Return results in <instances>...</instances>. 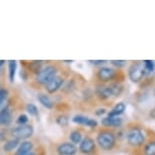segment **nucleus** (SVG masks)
Segmentation results:
<instances>
[{
  "label": "nucleus",
  "instance_id": "f704fd0d",
  "mask_svg": "<svg viewBox=\"0 0 155 155\" xmlns=\"http://www.w3.org/2000/svg\"><path fill=\"white\" fill-rule=\"evenodd\" d=\"M0 89H1V88H0Z\"/></svg>",
  "mask_w": 155,
  "mask_h": 155
},
{
  "label": "nucleus",
  "instance_id": "20e7f679",
  "mask_svg": "<svg viewBox=\"0 0 155 155\" xmlns=\"http://www.w3.org/2000/svg\"><path fill=\"white\" fill-rule=\"evenodd\" d=\"M145 75L144 65L142 63L133 64L129 69V77L133 82H139Z\"/></svg>",
  "mask_w": 155,
  "mask_h": 155
},
{
  "label": "nucleus",
  "instance_id": "5701e85b",
  "mask_svg": "<svg viewBox=\"0 0 155 155\" xmlns=\"http://www.w3.org/2000/svg\"><path fill=\"white\" fill-rule=\"evenodd\" d=\"M27 112L31 116H38V107L34 104H27Z\"/></svg>",
  "mask_w": 155,
  "mask_h": 155
},
{
  "label": "nucleus",
  "instance_id": "2f4dec72",
  "mask_svg": "<svg viewBox=\"0 0 155 155\" xmlns=\"http://www.w3.org/2000/svg\"><path fill=\"white\" fill-rule=\"evenodd\" d=\"M98 113H96L97 115H101V114H104L106 113V110H97Z\"/></svg>",
  "mask_w": 155,
  "mask_h": 155
},
{
  "label": "nucleus",
  "instance_id": "9b49d317",
  "mask_svg": "<svg viewBox=\"0 0 155 155\" xmlns=\"http://www.w3.org/2000/svg\"><path fill=\"white\" fill-rule=\"evenodd\" d=\"M102 125L107 126V127H119L122 125L123 120L120 117H110L107 116L101 121Z\"/></svg>",
  "mask_w": 155,
  "mask_h": 155
},
{
  "label": "nucleus",
  "instance_id": "7ed1b4c3",
  "mask_svg": "<svg viewBox=\"0 0 155 155\" xmlns=\"http://www.w3.org/2000/svg\"><path fill=\"white\" fill-rule=\"evenodd\" d=\"M97 143L102 149L106 150H110L114 147L116 143V138L113 133L109 132V131H104L101 132L97 136Z\"/></svg>",
  "mask_w": 155,
  "mask_h": 155
},
{
  "label": "nucleus",
  "instance_id": "a878e982",
  "mask_svg": "<svg viewBox=\"0 0 155 155\" xmlns=\"http://www.w3.org/2000/svg\"><path fill=\"white\" fill-rule=\"evenodd\" d=\"M7 97V90L5 89H0V106L3 104V101Z\"/></svg>",
  "mask_w": 155,
  "mask_h": 155
},
{
  "label": "nucleus",
  "instance_id": "cd10ccee",
  "mask_svg": "<svg viewBox=\"0 0 155 155\" xmlns=\"http://www.w3.org/2000/svg\"><path fill=\"white\" fill-rule=\"evenodd\" d=\"M97 125V123H96L95 120H93V119H88L87 120V122H86V125L87 127H90V128H93V127H95V126Z\"/></svg>",
  "mask_w": 155,
  "mask_h": 155
},
{
  "label": "nucleus",
  "instance_id": "6ab92c4d",
  "mask_svg": "<svg viewBox=\"0 0 155 155\" xmlns=\"http://www.w3.org/2000/svg\"><path fill=\"white\" fill-rule=\"evenodd\" d=\"M143 65H144L145 74H150V73H152V72L154 71V63H153V61L146 60V61H144Z\"/></svg>",
  "mask_w": 155,
  "mask_h": 155
},
{
  "label": "nucleus",
  "instance_id": "6e6552de",
  "mask_svg": "<svg viewBox=\"0 0 155 155\" xmlns=\"http://www.w3.org/2000/svg\"><path fill=\"white\" fill-rule=\"evenodd\" d=\"M62 84H63V78L60 77V76H55L53 79L46 85L47 91L50 93L56 92L58 89H60V87L62 86Z\"/></svg>",
  "mask_w": 155,
  "mask_h": 155
},
{
  "label": "nucleus",
  "instance_id": "39448f33",
  "mask_svg": "<svg viewBox=\"0 0 155 155\" xmlns=\"http://www.w3.org/2000/svg\"><path fill=\"white\" fill-rule=\"evenodd\" d=\"M34 129L31 126H19L11 131V135L15 139H28L33 135Z\"/></svg>",
  "mask_w": 155,
  "mask_h": 155
},
{
  "label": "nucleus",
  "instance_id": "f8f14e48",
  "mask_svg": "<svg viewBox=\"0 0 155 155\" xmlns=\"http://www.w3.org/2000/svg\"><path fill=\"white\" fill-rule=\"evenodd\" d=\"M31 149H33V143L28 141H23L19 145V147L17 148L15 155H28L31 153Z\"/></svg>",
  "mask_w": 155,
  "mask_h": 155
},
{
  "label": "nucleus",
  "instance_id": "423d86ee",
  "mask_svg": "<svg viewBox=\"0 0 155 155\" xmlns=\"http://www.w3.org/2000/svg\"><path fill=\"white\" fill-rule=\"evenodd\" d=\"M128 142L133 146H140L144 142V134L142 133V131L140 129L134 128L132 130L129 131L127 135Z\"/></svg>",
  "mask_w": 155,
  "mask_h": 155
},
{
  "label": "nucleus",
  "instance_id": "f03ea898",
  "mask_svg": "<svg viewBox=\"0 0 155 155\" xmlns=\"http://www.w3.org/2000/svg\"><path fill=\"white\" fill-rule=\"evenodd\" d=\"M56 76V69L53 66H46L37 73L36 80L40 84H48Z\"/></svg>",
  "mask_w": 155,
  "mask_h": 155
},
{
  "label": "nucleus",
  "instance_id": "4468645a",
  "mask_svg": "<svg viewBox=\"0 0 155 155\" xmlns=\"http://www.w3.org/2000/svg\"><path fill=\"white\" fill-rule=\"evenodd\" d=\"M16 68H17V63L15 60H10L9 64H8V75H9V80L10 82H13L15 79V73H16Z\"/></svg>",
  "mask_w": 155,
  "mask_h": 155
},
{
  "label": "nucleus",
  "instance_id": "dca6fc26",
  "mask_svg": "<svg viewBox=\"0 0 155 155\" xmlns=\"http://www.w3.org/2000/svg\"><path fill=\"white\" fill-rule=\"evenodd\" d=\"M38 99H39V101L43 104L44 107H46L47 109H52L54 106V104H53V101H51V98L46 94H39Z\"/></svg>",
  "mask_w": 155,
  "mask_h": 155
},
{
  "label": "nucleus",
  "instance_id": "aec40b11",
  "mask_svg": "<svg viewBox=\"0 0 155 155\" xmlns=\"http://www.w3.org/2000/svg\"><path fill=\"white\" fill-rule=\"evenodd\" d=\"M145 155H155V142H150L145 146Z\"/></svg>",
  "mask_w": 155,
  "mask_h": 155
},
{
  "label": "nucleus",
  "instance_id": "1a4fd4ad",
  "mask_svg": "<svg viewBox=\"0 0 155 155\" xmlns=\"http://www.w3.org/2000/svg\"><path fill=\"white\" fill-rule=\"evenodd\" d=\"M95 148V144H94V141L91 139V138H88L86 137L85 139L82 140V142L80 143V146H79V150L80 152H82L84 154H87V153H90L94 150Z\"/></svg>",
  "mask_w": 155,
  "mask_h": 155
},
{
  "label": "nucleus",
  "instance_id": "393cba45",
  "mask_svg": "<svg viewBox=\"0 0 155 155\" xmlns=\"http://www.w3.org/2000/svg\"><path fill=\"white\" fill-rule=\"evenodd\" d=\"M42 61H34V62L31 63V68L34 70V72H39L41 70V65H42Z\"/></svg>",
  "mask_w": 155,
  "mask_h": 155
},
{
  "label": "nucleus",
  "instance_id": "b1692460",
  "mask_svg": "<svg viewBox=\"0 0 155 155\" xmlns=\"http://www.w3.org/2000/svg\"><path fill=\"white\" fill-rule=\"evenodd\" d=\"M28 118L27 115H20L18 116V118H17L16 123L20 126H25L28 123Z\"/></svg>",
  "mask_w": 155,
  "mask_h": 155
},
{
  "label": "nucleus",
  "instance_id": "4be33fe9",
  "mask_svg": "<svg viewBox=\"0 0 155 155\" xmlns=\"http://www.w3.org/2000/svg\"><path fill=\"white\" fill-rule=\"evenodd\" d=\"M56 122H57V124H58V125L61 126V127H65V126L68 125L69 119H68V117L65 116V115H61V116H59V117L57 118Z\"/></svg>",
  "mask_w": 155,
  "mask_h": 155
},
{
  "label": "nucleus",
  "instance_id": "9d476101",
  "mask_svg": "<svg viewBox=\"0 0 155 155\" xmlns=\"http://www.w3.org/2000/svg\"><path fill=\"white\" fill-rule=\"evenodd\" d=\"M114 75H115V72H114L113 69L109 68V67H104L98 71V78L102 81H109L110 79H113Z\"/></svg>",
  "mask_w": 155,
  "mask_h": 155
},
{
  "label": "nucleus",
  "instance_id": "f3484780",
  "mask_svg": "<svg viewBox=\"0 0 155 155\" xmlns=\"http://www.w3.org/2000/svg\"><path fill=\"white\" fill-rule=\"evenodd\" d=\"M18 142H19V140L15 139V138H12V139L8 140V141L5 142V144L3 146L4 151H6V152L12 151L13 149H15L17 147V145H18Z\"/></svg>",
  "mask_w": 155,
  "mask_h": 155
},
{
  "label": "nucleus",
  "instance_id": "c756f323",
  "mask_svg": "<svg viewBox=\"0 0 155 155\" xmlns=\"http://www.w3.org/2000/svg\"><path fill=\"white\" fill-rule=\"evenodd\" d=\"M5 138H6L5 132H3V131H0V141H4Z\"/></svg>",
  "mask_w": 155,
  "mask_h": 155
},
{
  "label": "nucleus",
  "instance_id": "a211bd4d",
  "mask_svg": "<svg viewBox=\"0 0 155 155\" xmlns=\"http://www.w3.org/2000/svg\"><path fill=\"white\" fill-rule=\"evenodd\" d=\"M70 140H71L72 143H74V144H79V143L82 142V135H81V133L78 132V131H73V132L70 134Z\"/></svg>",
  "mask_w": 155,
  "mask_h": 155
},
{
  "label": "nucleus",
  "instance_id": "ddd939ff",
  "mask_svg": "<svg viewBox=\"0 0 155 155\" xmlns=\"http://www.w3.org/2000/svg\"><path fill=\"white\" fill-rule=\"evenodd\" d=\"M11 121V114L8 109H3L0 112V125H8Z\"/></svg>",
  "mask_w": 155,
  "mask_h": 155
},
{
  "label": "nucleus",
  "instance_id": "0eeeda50",
  "mask_svg": "<svg viewBox=\"0 0 155 155\" xmlns=\"http://www.w3.org/2000/svg\"><path fill=\"white\" fill-rule=\"evenodd\" d=\"M57 152L59 155H74L77 152V148L72 143H62L58 146Z\"/></svg>",
  "mask_w": 155,
  "mask_h": 155
},
{
  "label": "nucleus",
  "instance_id": "c85d7f7f",
  "mask_svg": "<svg viewBox=\"0 0 155 155\" xmlns=\"http://www.w3.org/2000/svg\"><path fill=\"white\" fill-rule=\"evenodd\" d=\"M90 63H92V64H94V65H101V64H104V63H106V61L104 60H98V61H91L90 60L89 61Z\"/></svg>",
  "mask_w": 155,
  "mask_h": 155
},
{
  "label": "nucleus",
  "instance_id": "bb28decb",
  "mask_svg": "<svg viewBox=\"0 0 155 155\" xmlns=\"http://www.w3.org/2000/svg\"><path fill=\"white\" fill-rule=\"evenodd\" d=\"M112 64L116 67H123L126 65V61L124 60H113Z\"/></svg>",
  "mask_w": 155,
  "mask_h": 155
},
{
  "label": "nucleus",
  "instance_id": "72a5a7b5",
  "mask_svg": "<svg viewBox=\"0 0 155 155\" xmlns=\"http://www.w3.org/2000/svg\"><path fill=\"white\" fill-rule=\"evenodd\" d=\"M28 155H35V154L33 153V152H31V153H30V154H28Z\"/></svg>",
  "mask_w": 155,
  "mask_h": 155
},
{
  "label": "nucleus",
  "instance_id": "2eb2a0df",
  "mask_svg": "<svg viewBox=\"0 0 155 155\" xmlns=\"http://www.w3.org/2000/svg\"><path fill=\"white\" fill-rule=\"evenodd\" d=\"M126 109V106L123 102H120V104H116L115 107H114V109L110 110L109 116L110 117H119L120 115H122L123 113H124V110Z\"/></svg>",
  "mask_w": 155,
  "mask_h": 155
},
{
  "label": "nucleus",
  "instance_id": "7c9ffc66",
  "mask_svg": "<svg viewBox=\"0 0 155 155\" xmlns=\"http://www.w3.org/2000/svg\"><path fill=\"white\" fill-rule=\"evenodd\" d=\"M150 117H151V118L155 119V107L150 112Z\"/></svg>",
  "mask_w": 155,
  "mask_h": 155
},
{
  "label": "nucleus",
  "instance_id": "412c9836",
  "mask_svg": "<svg viewBox=\"0 0 155 155\" xmlns=\"http://www.w3.org/2000/svg\"><path fill=\"white\" fill-rule=\"evenodd\" d=\"M88 118L81 115H76L75 117H73L72 121L75 123V124H79V125H86V122Z\"/></svg>",
  "mask_w": 155,
  "mask_h": 155
},
{
  "label": "nucleus",
  "instance_id": "473e14b6",
  "mask_svg": "<svg viewBox=\"0 0 155 155\" xmlns=\"http://www.w3.org/2000/svg\"><path fill=\"white\" fill-rule=\"evenodd\" d=\"M4 63H5V61H4V60H0V66H2Z\"/></svg>",
  "mask_w": 155,
  "mask_h": 155
},
{
  "label": "nucleus",
  "instance_id": "f257e3e1",
  "mask_svg": "<svg viewBox=\"0 0 155 155\" xmlns=\"http://www.w3.org/2000/svg\"><path fill=\"white\" fill-rule=\"evenodd\" d=\"M122 86L118 83L112 84L110 86H99L96 92L97 95L102 99L109 98L110 96H116L122 92Z\"/></svg>",
  "mask_w": 155,
  "mask_h": 155
}]
</instances>
